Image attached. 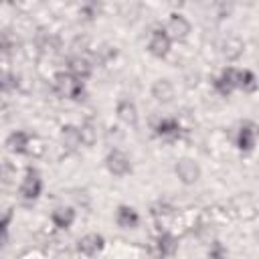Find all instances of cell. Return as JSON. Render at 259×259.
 <instances>
[{
  "mask_svg": "<svg viewBox=\"0 0 259 259\" xmlns=\"http://www.w3.org/2000/svg\"><path fill=\"white\" fill-rule=\"evenodd\" d=\"M103 138H105L109 144L113 142V146H117V142L123 138V132H121L117 125H107V127L103 130Z\"/></svg>",
  "mask_w": 259,
  "mask_h": 259,
  "instance_id": "f1b7e54d",
  "label": "cell"
},
{
  "mask_svg": "<svg viewBox=\"0 0 259 259\" xmlns=\"http://www.w3.org/2000/svg\"><path fill=\"white\" fill-rule=\"evenodd\" d=\"M164 30L168 32V36H170L174 42H182V40L188 38L190 30H192V24H190V20H188L184 14L172 12V14L168 16L166 24H164Z\"/></svg>",
  "mask_w": 259,
  "mask_h": 259,
  "instance_id": "3957f363",
  "label": "cell"
},
{
  "mask_svg": "<svg viewBox=\"0 0 259 259\" xmlns=\"http://www.w3.org/2000/svg\"><path fill=\"white\" fill-rule=\"evenodd\" d=\"M105 168L113 176H125V174L132 172V160H130V156L123 150L111 148L109 154L105 156Z\"/></svg>",
  "mask_w": 259,
  "mask_h": 259,
  "instance_id": "52a82bcc",
  "label": "cell"
},
{
  "mask_svg": "<svg viewBox=\"0 0 259 259\" xmlns=\"http://www.w3.org/2000/svg\"><path fill=\"white\" fill-rule=\"evenodd\" d=\"M170 6H174V8H182L184 4H186V0H166Z\"/></svg>",
  "mask_w": 259,
  "mask_h": 259,
  "instance_id": "1f68e13d",
  "label": "cell"
},
{
  "mask_svg": "<svg viewBox=\"0 0 259 259\" xmlns=\"http://www.w3.org/2000/svg\"><path fill=\"white\" fill-rule=\"evenodd\" d=\"M51 81H53V91L57 95H61V97L75 99V101H81L85 97V85H83V81L77 79L69 71H57Z\"/></svg>",
  "mask_w": 259,
  "mask_h": 259,
  "instance_id": "6da1fadb",
  "label": "cell"
},
{
  "mask_svg": "<svg viewBox=\"0 0 259 259\" xmlns=\"http://www.w3.org/2000/svg\"><path fill=\"white\" fill-rule=\"evenodd\" d=\"M117 14L123 22H136L142 14V2L140 0H117Z\"/></svg>",
  "mask_w": 259,
  "mask_h": 259,
  "instance_id": "d6986e66",
  "label": "cell"
},
{
  "mask_svg": "<svg viewBox=\"0 0 259 259\" xmlns=\"http://www.w3.org/2000/svg\"><path fill=\"white\" fill-rule=\"evenodd\" d=\"M42 192V180H40V174L34 170V168H28L18 184V198L20 202L24 204H32Z\"/></svg>",
  "mask_w": 259,
  "mask_h": 259,
  "instance_id": "7a4b0ae2",
  "label": "cell"
},
{
  "mask_svg": "<svg viewBox=\"0 0 259 259\" xmlns=\"http://www.w3.org/2000/svg\"><path fill=\"white\" fill-rule=\"evenodd\" d=\"M259 87V81H257V75L249 69H243L241 71V83H239V89L247 91V93H253L255 89Z\"/></svg>",
  "mask_w": 259,
  "mask_h": 259,
  "instance_id": "cb8c5ba5",
  "label": "cell"
},
{
  "mask_svg": "<svg viewBox=\"0 0 259 259\" xmlns=\"http://www.w3.org/2000/svg\"><path fill=\"white\" fill-rule=\"evenodd\" d=\"M59 140H61V146L65 148V152H77L83 146L79 125H73V123H67V125L61 127Z\"/></svg>",
  "mask_w": 259,
  "mask_h": 259,
  "instance_id": "5bb4252c",
  "label": "cell"
},
{
  "mask_svg": "<svg viewBox=\"0 0 259 259\" xmlns=\"http://www.w3.org/2000/svg\"><path fill=\"white\" fill-rule=\"evenodd\" d=\"M115 115H117V119H119L123 125H127V127H136V125H138V107H136V103H134L132 99H127V97H123V99H119V101L115 103Z\"/></svg>",
  "mask_w": 259,
  "mask_h": 259,
  "instance_id": "7c38bea8",
  "label": "cell"
},
{
  "mask_svg": "<svg viewBox=\"0 0 259 259\" xmlns=\"http://www.w3.org/2000/svg\"><path fill=\"white\" fill-rule=\"evenodd\" d=\"M71 198L81 208H89V204H91V196H89V192L85 188H73L71 190Z\"/></svg>",
  "mask_w": 259,
  "mask_h": 259,
  "instance_id": "4316f807",
  "label": "cell"
},
{
  "mask_svg": "<svg viewBox=\"0 0 259 259\" xmlns=\"http://www.w3.org/2000/svg\"><path fill=\"white\" fill-rule=\"evenodd\" d=\"M210 8L219 14V18H227L233 10V0H212Z\"/></svg>",
  "mask_w": 259,
  "mask_h": 259,
  "instance_id": "83f0119b",
  "label": "cell"
},
{
  "mask_svg": "<svg viewBox=\"0 0 259 259\" xmlns=\"http://www.w3.org/2000/svg\"><path fill=\"white\" fill-rule=\"evenodd\" d=\"M30 138H32V134H28V132H24V130H14V132L6 138V148H8L12 154H26L28 144H30Z\"/></svg>",
  "mask_w": 259,
  "mask_h": 259,
  "instance_id": "e0dca14e",
  "label": "cell"
},
{
  "mask_svg": "<svg viewBox=\"0 0 259 259\" xmlns=\"http://www.w3.org/2000/svg\"><path fill=\"white\" fill-rule=\"evenodd\" d=\"M172 42L174 40L168 36L164 26H156L148 34V51H150V55H154L158 59H164L172 51Z\"/></svg>",
  "mask_w": 259,
  "mask_h": 259,
  "instance_id": "277c9868",
  "label": "cell"
},
{
  "mask_svg": "<svg viewBox=\"0 0 259 259\" xmlns=\"http://www.w3.org/2000/svg\"><path fill=\"white\" fill-rule=\"evenodd\" d=\"M79 132H81V142L83 146L91 148L97 144L99 140V130H97V123L93 119H83V123L79 125Z\"/></svg>",
  "mask_w": 259,
  "mask_h": 259,
  "instance_id": "ffe728a7",
  "label": "cell"
},
{
  "mask_svg": "<svg viewBox=\"0 0 259 259\" xmlns=\"http://www.w3.org/2000/svg\"><path fill=\"white\" fill-rule=\"evenodd\" d=\"M217 51H219V55H221L225 61L235 63V61H239V59L243 57V53H245V40H243L241 36H237V34H229V36L221 38Z\"/></svg>",
  "mask_w": 259,
  "mask_h": 259,
  "instance_id": "8992f818",
  "label": "cell"
},
{
  "mask_svg": "<svg viewBox=\"0 0 259 259\" xmlns=\"http://www.w3.org/2000/svg\"><path fill=\"white\" fill-rule=\"evenodd\" d=\"M6 4H10V6H14V8H22L24 4H28V0H4Z\"/></svg>",
  "mask_w": 259,
  "mask_h": 259,
  "instance_id": "4dcf8cb0",
  "label": "cell"
},
{
  "mask_svg": "<svg viewBox=\"0 0 259 259\" xmlns=\"http://www.w3.org/2000/svg\"><path fill=\"white\" fill-rule=\"evenodd\" d=\"M103 245H105V239L99 233H87L77 241V253L85 257H93L103 249Z\"/></svg>",
  "mask_w": 259,
  "mask_h": 259,
  "instance_id": "4fadbf2b",
  "label": "cell"
},
{
  "mask_svg": "<svg viewBox=\"0 0 259 259\" xmlns=\"http://www.w3.org/2000/svg\"><path fill=\"white\" fill-rule=\"evenodd\" d=\"M174 174L184 186H192V184H196L200 180L202 170H200L198 162H194L192 158H180L176 162V166H174Z\"/></svg>",
  "mask_w": 259,
  "mask_h": 259,
  "instance_id": "5b68a950",
  "label": "cell"
},
{
  "mask_svg": "<svg viewBox=\"0 0 259 259\" xmlns=\"http://www.w3.org/2000/svg\"><path fill=\"white\" fill-rule=\"evenodd\" d=\"M231 212H233V217H237L241 221H255L259 217V208L249 196H241V198L233 200L231 202Z\"/></svg>",
  "mask_w": 259,
  "mask_h": 259,
  "instance_id": "8fae6325",
  "label": "cell"
},
{
  "mask_svg": "<svg viewBox=\"0 0 259 259\" xmlns=\"http://www.w3.org/2000/svg\"><path fill=\"white\" fill-rule=\"evenodd\" d=\"M115 223L121 229H136L140 225V214H138V210L134 206L119 204L117 210H115Z\"/></svg>",
  "mask_w": 259,
  "mask_h": 259,
  "instance_id": "ac0fdd59",
  "label": "cell"
},
{
  "mask_svg": "<svg viewBox=\"0 0 259 259\" xmlns=\"http://www.w3.org/2000/svg\"><path fill=\"white\" fill-rule=\"evenodd\" d=\"M71 51H73V55H85V53H89L91 51V40H89V36H85V34H79V36H75L73 40H71Z\"/></svg>",
  "mask_w": 259,
  "mask_h": 259,
  "instance_id": "d4e9b609",
  "label": "cell"
},
{
  "mask_svg": "<svg viewBox=\"0 0 259 259\" xmlns=\"http://www.w3.org/2000/svg\"><path fill=\"white\" fill-rule=\"evenodd\" d=\"M67 71L73 73L77 79L85 81V79L93 73V63H91L85 55H73V57H69V61H67Z\"/></svg>",
  "mask_w": 259,
  "mask_h": 259,
  "instance_id": "9a60e30c",
  "label": "cell"
},
{
  "mask_svg": "<svg viewBox=\"0 0 259 259\" xmlns=\"http://www.w3.org/2000/svg\"><path fill=\"white\" fill-rule=\"evenodd\" d=\"M198 81H200V75H198V71H188V73L184 75V85H186L188 89L196 87V85H198Z\"/></svg>",
  "mask_w": 259,
  "mask_h": 259,
  "instance_id": "f546056e",
  "label": "cell"
},
{
  "mask_svg": "<svg viewBox=\"0 0 259 259\" xmlns=\"http://www.w3.org/2000/svg\"><path fill=\"white\" fill-rule=\"evenodd\" d=\"M212 87H214V91H217L221 97H229V95L235 91V87H233L223 75H219V77L212 79Z\"/></svg>",
  "mask_w": 259,
  "mask_h": 259,
  "instance_id": "484cf974",
  "label": "cell"
},
{
  "mask_svg": "<svg viewBox=\"0 0 259 259\" xmlns=\"http://www.w3.org/2000/svg\"><path fill=\"white\" fill-rule=\"evenodd\" d=\"M257 138H259V125L253 121H243L239 132H237V148L243 152H251L257 146Z\"/></svg>",
  "mask_w": 259,
  "mask_h": 259,
  "instance_id": "9c48e42d",
  "label": "cell"
},
{
  "mask_svg": "<svg viewBox=\"0 0 259 259\" xmlns=\"http://www.w3.org/2000/svg\"><path fill=\"white\" fill-rule=\"evenodd\" d=\"M101 14V0H83L79 6V16H83V20H95Z\"/></svg>",
  "mask_w": 259,
  "mask_h": 259,
  "instance_id": "44dd1931",
  "label": "cell"
},
{
  "mask_svg": "<svg viewBox=\"0 0 259 259\" xmlns=\"http://www.w3.org/2000/svg\"><path fill=\"white\" fill-rule=\"evenodd\" d=\"M95 59H97L99 63H103V65L113 63V61L117 59V49H115L113 45H109V42H103V45L97 47V51H95Z\"/></svg>",
  "mask_w": 259,
  "mask_h": 259,
  "instance_id": "603a6c76",
  "label": "cell"
},
{
  "mask_svg": "<svg viewBox=\"0 0 259 259\" xmlns=\"http://www.w3.org/2000/svg\"><path fill=\"white\" fill-rule=\"evenodd\" d=\"M75 219H77V212H75L73 206L61 204V206H57V208L51 212V223L55 225L57 231H67V229L75 223Z\"/></svg>",
  "mask_w": 259,
  "mask_h": 259,
  "instance_id": "2e32d148",
  "label": "cell"
},
{
  "mask_svg": "<svg viewBox=\"0 0 259 259\" xmlns=\"http://www.w3.org/2000/svg\"><path fill=\"white\" fill-rule=\"evenodd\" d=\"M154 134L160 136V138H166V140H178L180 134H182V123L178 117H172V115H160L154 123Z\"/></svg>",
  "mask_w": 259,
  "mask_h": 259,
  "instance_id": "ba28073f",
  "label": "cell"
},
{
  "mask_svg": "<svg viewBox=\"0 0 259 259\" xmlns=\"http://www.w3.org/2000/svg\"><path fill=\"white\" fill-rule=\"evenodd\" d=\"M49 152V142L40 136H32L30 138V144H28V150H26V156L30 158H45Z\"/></svg>",
  "mask_w": 259,
  "mask_h": 259,
  "instance_id": "7402d4cb",
  "label": "cell"
},
{
  "mask_svg": "<svg viewBox=\"0 0 259 259\" xmlns=\"http://www.w3.org/2000/svg\"><path fill=\"white\" fill-rule=\"evenodd\" d=\"M150 93H152V97L158 101V103H162V105H166V103H172L174 101V97H176V87H174V83L170 81V79H156L154 83H152V87H150Z\"/></svg>",
  "mask_w": 259,
  "mask_h": 259,
  "instance_id": "30bf717a",
  "label": "cell"
}]
</instances>
